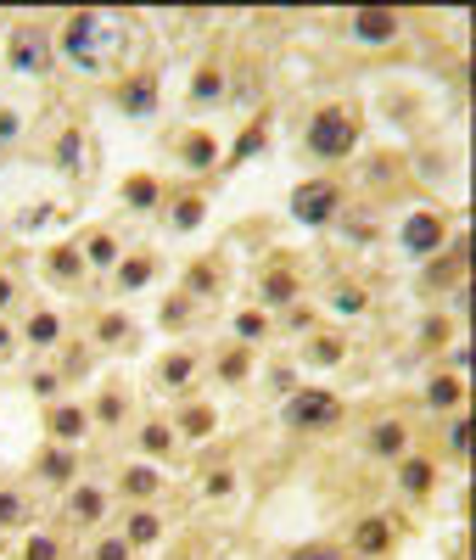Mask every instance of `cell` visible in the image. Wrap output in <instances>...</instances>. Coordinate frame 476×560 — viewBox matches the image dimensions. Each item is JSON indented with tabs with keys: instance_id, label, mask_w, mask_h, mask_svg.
<instances>
[{
	"instance_id": "40",
	"label": "cell",
	"mask_w": 476,
	"mask_h": 560,
	"mask_svg": "<svg viewBox=\"0 0 476 560\" xmlns=\"http://www.w3.org/2000/svg\"><path fill=\"white\" fill-rule=\"evenodd\" d=\"M449 443H454V454H465V448H471V426H465V420H454V432H449Z\"/></svg>"
},
{
	"instance_id": "18",
	"label": "cell",
	"mask_w": 476,
	"mask_h": 560,
	"mask_svg": "<svg viewBox=\"0 0 476 560\" xmlns=\"http://www.w3.org/2000/svg\"><path fill=\"white\" fill-rule=\"evenodd\" d=\"M123 196H130L135 208H151L157 202V180L151 174H130V180H123Z\"/></svg>"
},
{
	"instance_id": "17",
	"label": "cell",
	"mask_w": 476,
	"mask_h": 560,
	"mask_svg": "<svg viewBox=\"0 0 476 560\" xmlns=\"http://www.w3.org/2000/svg\"><path fill=\"white\" fill-rule=\"evenodd\" d=\"M180 157H185V169H197V174H202V169H213V157H219V146H213L208 135H190Z\"/></svg>"
},
{
	"instance_id": "33",
	"label": "cell",
	"mask_w": 476,
	"mask_h": 560,
	"mask_svg": "<svg viewBox=\"0 0 476 560\" xmlns=\"http://www.w3.org/2000/svg\"><path fill=\"white\" fill-rule=\"evenodd\" d=\"M141 443H146L151 454H163V448H169V426H163V420H151L146 432H141Z\"/></svg>"
},
{
	"instance_id": "13",
	"label": "cell",
	"mask_w": 476,
	"mask_h": 560,
	"mask_svg": "<svg viewBox=\"0 0 476 560\" xmlns=\"http://www.w3.org/2000/svg\"><path fill=\"white\" fill-rule=\"evenodd\" d=\"M258 298H264L269 309H286V303L297 298V280L286 275V270H275V275H264V291H258Z\"/></svg>"
},
{
	"instance_id": "12",
	"label": "cell",
	"mask_w": 476,
	"mask_h": 560,
	"mask_svg": "<svg viewBox=\"0 0 476 560\" xmlns=\"http://www.w3.org/2000/svg\"><path fill=\"white\" fill-rule=\"evenodd\" d=\"M157 533H163V526H157V516H151V510H135L130 526H123V544H130V549H146V544H157Z\"/></svg>"
},
{
	"instance_id": "45",
	"label": "cell",
	"mask_w": 476,
	"mask_h": 560,
	"mask_svg": "<svg viewBox=\"0 0 476 560\" xmlns=\"http://www.w3.org/2000/svg\"><path fill=\"white\" fill-rule=\"evenodd\" d=\"M12 353V331H6V325H0V359H6Z\"/></svg>"
},
{
	"instance_id": "43",
	"label": "cell",
	"mask_w": 476,
	"mask_h": 560,
	"mask_svg": "<svg viewBox=\"0 0 476 560\" xmlns=\"http://www.w3.org/2000/svg\"><path fill=\"white\" fill-rule=\"evenodd\" d=\"M17 135V113H0V141H12Z\"/></svg>"
},
{
	"instance_id": "23",
	"label": "cell",
	"mask_w": 476,
	"mask_h": 560,
	"mask_svg": "<svg viewBox=\"0 0 476 560\" xmlns=\"http://www.w3.org/2000/svg\"><path fill=\"white\" fill-rule=\"evenodd\" d=\"M28 521V499H23V493H0V526H23Z\"/></svg>"
},
{
	"instance_id": "25",
	"label": "cell",
	"mask_w": 476,
	"mask_h": 560,
	"mask_svg": "<svg viewBox=\"0 0 476 560\" xmlns=\"http://www.w3.org/2000/svg\"><path fill=\"white\" fill-rule=\"evenodd\" d=\"M157 376H163V387H185V381H190V353H169Z\"/></svg>"
},
{
	"instance_id": "3",
	"label": "cell",
	"mask_w": 476,
	"mask_h": 560,
	"mask_svg": "<svg viewBox=\"0 0 476 560\" xmlns=\"http://www.w3.org/2000/svg\"><path fill=\"white\" fill-rule=\"evenodd\" d=\"M336 420H342L336 392L308 387V392H292V398H286V426H292V432H331Z\"/></svg>"
},
{
	"instance_id": "5",
	"label": "cell",
	"mask_w": 476,
	"mask_h": 560,
	"mask_svg": "<svg viewBox=\"0 0 476 560\" xmlns=\"http://www.w3.org/2000/svg\"><path fill=\"white\" fill-rule=\"evenodd\" d=\"M336 202H342V191H336L331 180L297 185V191H292V219H303V224H331V219H336Z\"/></svg>"
},
{
	"instance_id": "6",
	"label": "cell",
	"mask_w": 476,
	"mask_h": 560,
	"mask_svg": "<svg viewBox=\"0 0 476 560\" xmlns=\"http://www.w3.org/2000/svg\"><path fill=\"white\" fill-rule=\"evenodd\" d=\"M437 247H442V219H437V213H409V219H403V252L426 258V252H437Z\"/></svg>"
},
{
	"instance_id": "11",
	"label": "cell",
	"mask_w": 476,
	"mask_h": 560,
	"mask_svg": "<svg viewBox=\"0 0 476 560\" xmlns=\"http://www.w3.org/2000/svg\"><path fill=\"white\" fill-rule=\"evenodd\" d=\"M387 544H393V533H387V521H381V516L359 521V533H354V549H359V555H387Z\"/></svg>"
},
{
	"instance_id": "32",
	"label": "cell",
	"mask_w": 476,
	"mask_h": 560,
	"mask_svg": "<svg viewBox=\"0 0 476 560\" xmlns=\"http://www.w3.org/2000/svg\"><path fill=\"white\" fill-rule=\"evenodd\" d=\"M84 252H90V263H112V258H118V241H112V236H90Z\"/></svg>"
},
{
	"instance_id": "41",
	"label": "cell",
	"mask_w": 476,
	"mask_h": 560,
	"mask_svg": "<svg viewBox=\"0 0 476 560\" xmlns=\"http://www.w3.org/2000/svg\"><path fill=\"white\" fill-rule=\"evenodd\" d=\"M336 353H342L336 342H320V348H308V359H320V365H331V359H336Z\"/></svg>"
},
{
	"instance_id": "7",
	"label": "cell",
	"mask_w": 476,
	"mask_h": 560,
	"mask_svg": "<svg viewBox=\"0 0 476 560\" xmlns=\"http://www.w3.org/2000/svg\"><path fill=\"white\" fill-rule=\"evenodd\" d=\"M398 34V12H381V6H370V12H354V40H364V45H381V40H393Z\"/></svg>"
},
{
	"instance_id": "9",
	"label": "cell",
	"mask_w": 476,
	"mask_h": 560,
	"mask_svg": "<svg viewBox=\"0 0 476 560\" xmlns=\"http://www.w3.org/2000/svg\"><path fill=\"white\" fill-rule=\"evenodd\" d=\"M403 437H409V426H403V420H375V426H370V454L398 459V454H403Z\"/></svg>"
},
{
	"instance_id": "34",
	"label": "cell",
	"mask_w": 476,
	"mask_h": 560,
	"mask_svg": "<svg viewBox=\"0 0 476 560\" xmlns=\"http://www.w3.org/2000/svg\"><path fill=\"white\" fill-rule=\"evenodd\" d=\"M23 560H56V538H28Z\"/></svg>"
},
{
	"instance_id": "35",
	"label": "cell",
	"mask_w": 476,
	"mask_h": 560,
	"mask_svg": "<svg viewBox=\"0 0 476 560\" xmlns=\"http://www.w3.org/2000/svg\"><path fill=\"white\" fill-rule=\"evenodd\" d=\"M292 560H347L342 549H331V544H308V549H297Z\"/></svg>"
},
{
	"instance_id": "24",
	"label": "cell",
	"mask_w": 476,
	"mask_h": 560,
	"mask_svg": "<svg viewBox=\"0 0 476 560\" xmlns=\"http://www.w3.org/2000/svg\"><path fill=\"white\" fill-rule=\"evenodd\" d=\"M45 270H51L56 280H73V275H79V247H56Z\"/></svg>"
},
{
	"instance_id": "2",
	"label": "cell",
	"mask_w": 476,
	"mask_h": 560,
	"mask_svg": "<svg viewBox=\"0 0 476 560\" xmlns=\"http://www.w3.org/2000/svg\"><path fill=\"white\" fill-rule=\"evenodd\" d=\"M359 146V123L347 118L342 107H320L314 113V123H308V152L314 157H347Z\"/></svg>"
},
{
	"instance_id": "26",
	"label": "cell",
	"mask_w": 476,
	"mask_h": 560,
	"mask_svg": "<svg viewBox=\"0 0 476 560\" xmlns=\"http://www.w3.org/2000/svg\"><path fill=\"white\" fill-rule=\"evenodd\" d=\"M185 286L197 291V298H213V291H219V270H213V263H197V270L185 275Z\"/></svg>"
},
{
	"instance_id": "38",
	"label": "cell",
	"mask_w": 476,
	"mask_h": 560,
	"mask_svg": "<svg viewBox=\"0 0 476 560\" xmlns=\"http://www.w3.org/2000/svg\"><path fill=\"white\" fill-rule=\"evenodd\" d=\"M236 331H241L247 342H258V337H264V314H241V319H236Z\"/></svg>"
},
{
	"instance_id": "21",
	"label": "cell",
	"mask_w": 476,
	"mask_h": 560,
	"mask_svg": "<svg viewBox=\"0 0 476 560\" xmlns=\"http://www.w3.org/2000/svg\"><path fill=\"white\" fill-rule=\"evenodd\" d=\"M151 280V258H130V263H118V286L123 291H135V286H146Z\"/></svg>"
},
{
	"instance_id": "10",
	"label": "cell",
	"mask_w": 476,
	"mask_h": 560,
	"mask_svg": "<svg viewBox=\"0 0 476 560\" xmlns=\"http://www.w3.org/2000/svg\"><path fill=\"white\" fill-rule=\"evenodd\" d=\"M107 499H102V487H73L68 493V521H102Z\"/></svg>"
},
{
	"instance_id": "37",
	"label": "cell",
	"mask_w": 476,
	"mask_h": 560,
	"mask_svg": "<svg viewBox=\"0 0 476 560\" xmlns=\"http://www.w3.org/2000/svg\"><path fill=\"white\" fill-rule=\"evenodd\" d=\"M123 331H130V319H123V314H107V319H102V342H123Z\"/></svg>"
},
{
	"instance_id": "31",
	"label": "cell",
	"mask_w": 476,
	"mask_h": 560,
	"mask_svg": "<svg viewBox=\"0 0 476 560\" xmlns=\"http://www.w3.org/2000/svg\"><path fill=\"white\" fill-rule=\"evenodd\" d=\"M258 152H264V123H252L247 135L236 141V162H241V157H258Z\"/></svg>"
},
{
	"instance_id": "39",
	"label": "cell",
	"mask_w": 476,
	"mask_h": 560,
	"mask_svg": "<svg viewBox=\"0 0 476 560\" xmlns=\"http://www.w3.org/2000/svg\"><path fill=\"white\" fill-rule=\"evenodd\" d=\"M95 560H130V544H123V538H112V544H102V549H95Z\"/></svg>"
},
{
	"instance_id": "28",
	"label": "cell",
	"mask_w": 476,
	"mask_h": 560,
	"mask_svg": "<svg viewBox=\"0 0 476 560\" xmlns=\"http://www.w3.org/2000/svg\"><path fill=\"white\" fill-rule=\"evenodd\" d=\"M151 487H157V476H151L146 466H135V471H123V493H130V499H146Z\"/></svg>"
},
{
	"instance_id": "20",
	"label": "cell",
	"mask_w": 476,
	"mask_h": 560,
	"mask_svg": "<svg viewBox=\"0 0 476 560\" xmlns=\"http://www.w3.org/2000/svg\"><path fill=\"white\" fill-rule=\"evenodd\" d=\"M40 476H45V482H68V476H73V454H68V448L45 454V459H40Z\"/></svg>"
},
{
	"instance_id": "36",
	"label": "cell",
	"mask_w": 476,
	"mask_h": 560,
	"mask_svg": "<svg viewBox=\"0 0 476 560\" xmlns=\"http://www.w3.org/2000/svg\"><path fill=\"white\" fill-rule=\"evenodd\" d=\"M219 376H225V381H241V376H247V353H230V359H219Z\"/></svg>"
},
{
	"instance_id": "16",
	"label": "cell",
	"mask_w": 476,
	"mask_h": 560,
	"mask_svg": "<svg viewBox=\"0 0 476 560\" xmlns=\"http://www.w3.org/2000/svg\"><path fill=\"white\" fill-rule=\"evenodd\" d=\"M398 487L403 493H426L432 487V459H403V466H398Z\"/></svg>"
},
{
	"instance_id": "15",
	"label": "cell",
	"mask_w": 476,
	"mask_h": 560,
	"mask_svg": "<svg viewBox=\"0 0 476 560\" xmlns=\"http://www.w3.org/2000/svg\"><path fill=\"white\" fill-rule=\"evenodd\" d=\"M56 162L68 174H84V135H79V129H68V135L56 141Z\"/></svg>"
},
{
	"instance_id": "29",
	"label": "cell",
	"mask_w": 476,
	"mask_h": 560,
	"mask_svg": "<svg viewBox=\"0 0 476 560\" xmlns=\"http://www.w3.org/2000/svg\"><path fill=\"white\" fill-rule=\"evenodd\" d=\"M180 432H185V437H208V432H213V409H185Z\"/></svg>"
},
{
	"instance_id": "8",
	"label": "cell",
	"mask_w": 476,
	"mask_h": 560,
	"mask_svg": "<svg viewBox=\"0 0 476 560\" xmlns=\"http://www.w3.org/2000/svg\"><path fill=\"white\" fill-rule=\"evenodd\" d=\"M118 102H123V113H130V118H151V113H157V79H151V74L130 79V84L118 90Z\"/></svg>"
},
{
	"instance_id": "27",
	"label": "cell",
	"mask_w": 476,
	"mask_h": 560,
	"mask_svg": "<svg viewBox=\"0 0 476 560\" xmlns=\"http://www.w3.org/2000/svg\"><path fill=\"white\" fill-rule=\"evenodd\" d=\"M190 224H202V196H180L174 202V230H190Z\"/></svg>"
},
{
	"instance_id": "1",
	"label": "cell",
	"mask_w": 476,
	"mask_h": 560,
	"mask_svg": "<svg viewBox=\"0 0 476 560\" xmlns=\"http://www.w3.org/2000/svg\"><path fill=\"white\" fill-rule=\"evenodd\" d=\"M62 51L73 56V68L84 74H107L118 51H123V23L112 12H73L62 28Z\"/></svg>"
},
{
	"instance_id": "30",
	"label": "cell",
	"mask_w": 476,
	"mask_h": 560,
	"mask_svg": "<svg viewBox=\"0 0 476 560\" xmlns=\"http://www.w3.org/2000/svg\"><path fill=\"white\" fill-rule=\"evenodd\" d=\"M219 90H225V74H219V68H202V74H197V90H190V95H197V102H213Z\"/></svg>"
},
{
	"instance_id": "44",
	"label": "cell",
	"mask_w": 476,
	"mask_h": 560,
	"mask_svg": "<svg viewBox=\"0 0 476 560\" xmlns=\"http://www.w3.org/2000/svg\"><path fill=\"white\" fill-rule=\"evenodd\" d=\"M12 298H17V291H12V280H6V275H0V309H6Z\"/></svg>"
},
{
	"instance_id": "42",
	"label": "cell",
	"mask_w": 476,
	"mask_h": 560,
	"mask_svg": "<svg viewBox=\"0 0 476 560\" xmlns=\"http://www.w3.org/2000/svg\"><path fill=\"white\" fill-rule=\"evenodd\" d=\"M95 415H102V420H118V415H123V404H118V398H102V404H95Z\"/></svg>"
},
{
	"instance_id": "4",
	"label": "cell",
	"mask_w": 476,
	"mask_h": 560,
	"mask_svg": "<svg viewBox=\"0 0 476 560\" xmlns=\"http://www.w3.org/2000/svg\"><path fill=\"white\" fill-rule=\"evenodd\" d=\"M51 40H45V28H34V23H17L12 28V45H6V56H12V68L17 74H45L51 68Z\"/></svg>"
},
{
	"instance_id": "19",
	"label": "cell",
	"mask_w": 476,
	"mask_h": 560,
	"mask_svg": "<svg viewBox=\"0 0 476 560\" xmlns=\"http://www.w3.org/2000/svg\"><path fill=\"white\" fill-rule=\"evenodd\" d=\"M426 404H432V409H449V404H460V381H454V376H437V381L426 387Z\"/></svg>"
},
{
	"instance_id": "22",
	"label": "cell",
	"mask_w": 476,
	"mask_h": 560,
	"mask_svg": "<svg viewBox=\"0 0 476 560\" xmlns=\"http://www.w3.org/2000/svg\"><path fill=\"white\" fill-rule=\"evenodd\" d=\"M56 331H62V319H56V314H45V309L28 319V342H40V348H51V342H56Z\"/></svg>"
},
{
	"instance_id": "14",
	"label": "cell",
	"mask_w": 476,
	"mask_h": 560,
	"mask_svg": "<svg viewBox=\"0 0 476 560\" xmlns=\"http://www.w3.org/2000/svg\"><path fill=\"white\" fill-rule=\"evenodd\" d=\"M51 432H56L62 443H73V437L90 432V415H84V409H56V415H51Z\"/></svg>"
}]
</instances>
